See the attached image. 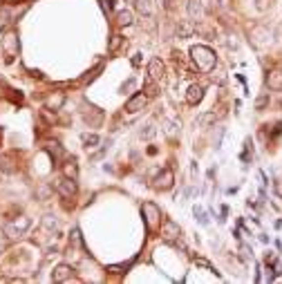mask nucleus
Returning a JSON list of instances; mask_svg holds the SVG:
<instances>
[{
    "instance_id": "f257e3e1",
    "label": "nucleus",
    "mask_w": 282,
    "mask_h": 284,
    "mask_svg": "<svg viewBox=\"0 0 282 284\" xmlns=\"http://www.w3.org/2000/svg\"><path fill=\"white\" fill-rule=\"evenodd\" d=\"M190 56H193V63L197 65V70H202V72H211L215 68V52L206 45H195L190 49Z\"/></svg>"
},
{
    "instance_id": "f03ea898",
    "label": "nucleus",
    "mask_w": 282,
    "mask_h": 284,
    "mask_svg": "<svg viewBox=\"0 0 282 284\" xmlns=\"http://www.w3.org/2000/svg\"><path fill=\"white\" fill-rule=\"evenodd\" d=\"M141 213H143V222H146L148 231H155L159 226V219H161V211L157 204L152 202H143L141 204Z\"/></svg>"
},
{
    "instance_id": "7ed1b4c3",
    "label": "nucleus",
    "mask_w": 282,
    "mask_h": 284,
    "mask_svg": "<svg viewBox=\"0 0 282 284\" xmlns=\"http://www.w3.org/2000/svg\"><path fill=\"white\" fill-rule=\"evenodd\" d=\"M30 226H32V222H30V217L27 215H20V217H16L14 222H9L5 226V233L9 237H23L25 233L30 231Z\"/></svg>"
},
{
    "instance_id": "20e7f679",
    "label": "nucleus",
    "mask_w": 282,
    "mask_h": 284,
    "mask_svg": "<svg viewBox=\"0 0 282 284\" xmlns=\"http://www.w3.org/2000/svg\"><path fill=\"white\" fill-rule=\"evenodd\" d=\"M56 190H59V195L63 199H74L76 197V179L61 177L59 181H56Z\"/></svg>"
},
{
    "instance_id": "39448f33",
    "label": "nucleus",
    "mask_w": 282,
    "mask_h": 284,
    "mask_svg": "<svg viewBox=\"0 0 282 284\" xmlns=\"http://www.w3.org/2000/svg\"><path fill=\"white\" fill-rule=\"evenodd\" d=\"M0 45H2V49H5L9 56H16V54L20 52V43H18V36H16V32H5V34H2V38H0Z\"/></svg>"
},
{
    "instance_id": "423d86ee",
    "label": "nucleus",
    "mask_w": 282,
    "mask_h": 284,
    "mask_svg": "<svg viewBox=\"0 0 282 284\" xmlns=\"http://www.w3.org/2000/svg\"><path fill=\"white\" fill-rule=\"evenodd\" d=\"M173 183H175V175H173V170L164 168V170H159V175L155 177V183H152V186H155L157 190H168V188H173Z\"/></svg>"
},
{
    "instance_id": "0eeeda50",
    "label": "nucleus",
    "mask_w": 282,
    "mask_h": 284,
    "mask_svg": "<svg viewBox=\"0 0 282 284\" xmlns=\"http://www.w3.org/2000/svg\"><path fill=\"white\" fill-rule=\"evenodd\" d=\"M161 237L166 242H175L179 237V226L173 219H164V224H161Z\"/></svg>"
},
{
    "instance_id": "6e6552de",
    "label": "nucleus",
    "mask_w": 282,
    "mask_h": 284,
    "mask_svg": "<svg viewBox=\"0 0 282 284\" xmlns=\"http://www.w3.org/2000/svg\"><path fill=\"white\" fill-rule=\"evenodd\" d=\"M74 278V269L70 264H59L56 269H54V273H52V280L54 282H70V280Z\"/></svg>"
},
{
    "instance_id": "1a4fd4ad",
    "label": "nucleus",
    "mask_w": 282,
    "mask_h": 284,
    "mask_svg": "<svg viewBox=\"0 0 282 284\" xmlns=\"http://www.w3.org/2000/svg\"><path fill=\"white\" fill-rule=\"evenodd\" d=\"M161 78H164V63L159 58H152L150 65H148V81L159 83Z\"/></svg>"
},
{
    "instance_id": "9d476101",
    "label": "nucleus",
    "mask_w": 282,
    "mask_h": 284,
    "mask_svg": "<svg viewBox=\"0 0 282 284\" xmlns=\"http://www.w3.org/2000/svg\"><path fill=\"white\" fill-rule=\"evenodd\" d=\"M202 99H204V87L202 85H190L188 94H186V103H188V106H197Z\"/></svg>"
},
{
    "instance_id": "9b49d317",
    "label": "nucleus",
    "mask_w": 282,
    "mask_h": 284,
    "mask_svg": "<svg viewBox=\"0 0 282 284\" xmlns=\"http://www.w3.org/2000/svg\"><path fill=\"white\" fill-rule=\"evenodd\" d=\"M146 99H148V97L143 94V92H137L135 97H132L130 101L126 103V110H128V112H137V110H141V107L146 106Z\"/></svg>"
},
{
    "instance_id": "f8f14e48",
    "label": "nucleus",
    "mask_w": 282,
    "mask_h": 284,
    "mask_svg": "<svg viewBox=\"0 0 282 284\" xmlns=\"http://www.w3.org/2000/svg\"><path fill=\"white\" fill-rule=\"evenodd\" d=\"M267 87L269 90H282V72L273 70L271 74H267Z\"/></svg>"
},
{
    "instance_id": "ddd939ff",
    "label": "nucleus",
    "mask_w": 282,
    "mask_h": 284,
    "mask_svg": "<svg viewBox=\"0 0 282 284\" xmlns=\"http://www.w3.org/2000/svg\"><path fill=\"white\" fill-rule=\"evenodd\" d=\"M188 14L193 20H202L204 18V7H202L200 0H190L188 2Z\"/></svg>"
},
{
    "instance_id": "4468645a",
    "label": "nucleus",
    "mask_w": 282,
    "mask_h": 284,
    "mask_svg": "<svg viewBox=\"0 0 282 284\" xmlns=\"http://www.w3.org/2000/svg\"><path fill=\"white\" fill-rule=\"evenodd\" d=\"M0 170L7 175L16 173V166H14V157L11 154H0Z\"/></svg>"
},
{
    "instance_id": "2eb2a0df",
    "label": "nucleus",
    "mask_w": 282,
    "mask_h": 284,
    "mask_svg": "<svg viewBox=\"0 0 282 284\" xmlns=\"http://www.w3.org/2000/svg\"><path fill=\"white\" fill-rule=\"evenodd\" d=\"M65 103V94L63 92H54L52 97H47V107H52V110H61Z\"/></svg>"
},
{
    "instance_id": "dca6fc26",
    "label": "nucleus",
    "mask_w": 282,
    "mask_h": 284,
    "mask_svg": "<svg viewBox=\"0 0 282 284\" xmlns=\"http://www.w3.org/2000/svg\"><path fill=\"white\" fill-rule=\"evenodd\" d=\"M63 175H65V177L76 179V177H78V166H76V161H74V159L65 161V166H63Z\"/></svg>"
},
{
    "instance_id": "f3484780",
    "label": "nucleus",
    "mask_w": 282,
    "mask_h": 284,
    "mask_svg": "<svg viewBox=\"0 0 282 284\" xmlns=\"http://www.w3.org/2000/svg\"><path fill=\"white\" fill-rule=\"evenodd\" d=\"M137 7H139L141 14L150 16L152 11H155V0H137Z\"/></svg>"
},
{
    "instance_id": "a211bd4d",
    "label": "nucleus",
    "mask_w": 282,
    "mask_h": 284,
    "mask_svg": "<svg viewBox=\"0 0 282 284\" xmlns=\"http://www.w3.org/2000/svg\"><path fill=\"white\" fill-rule=\"evenodd\" d=\"M177 32H179L181 38H188V36L195 32V27H193L190 23H186V20H184V23H179V29H177Z\"/></svg>"
},
{
    "instance_id": "6ab92c4d",
    "label": "nucleus",
    "mask_w": 282,
    "mask_h": 284,
    "mask_svg": "<svg viewBox=\"0 0 282 284\" xmlns=\"http://www.w3.org/2000/svg\"><path fill=\"white\" fill-rule=\"evenodd\" d=\"M117 20H119V25H132V14L130 11H119Z\"/></svg>"
},
{
    "instance_id": "aec40b11",
    "label": "nucleus",
    "mask_w": 282,
    "mask_h": 284,
    "mask_svg": "<svg viewBox=\"0 0 282 284\" xmlns=\"http://www.w3.org/2000/svg\"><path fill=\"white\" fill-rule=\"evenodd\" d=\"M99 141H101V139H99L97 135H88V132H85V135H83V143L88 145V148H92V145H97Z\"/></svg>"
},
{
    "instance_id": "412c9836",
    "label": "nucleus",
    "mask_w": 282,
    "mask_h": 284,
    "mask_svg": "<svg viewBox=\"0 0 282 284\" xmlns=\"http://www.w3.org/2000/svg\"><path fill=\"white\" fill-rule=\"evenodd\" d=\"M195 217H197V222L200 224H209V217H206V213H204V208H200V206H195Z\"/></svg>"
},
{
    "instance_id": "4be33fe9",
    "label": "nucleus",
    "mask_w": 282,
    "mask_h": 284,
    "mask_svg": "<svg viewBox=\"0 0 282 284\" xmlns=\"http://www.w3.org/2000/svg\"><path fill=\"white\" fill-rule=\"evenodd\" d=\"M49 154H54V159H59V157H63V148L54 141V143H49Z\"/></svg>"
},
{
    "instance_id": "5701e85b",
    "label": "nucleus",
    "mask_w": 282,
    "mask_h": 284,
    "mask_svg": "<svg viewBox=\"0 0 282 284\" xmlns=\"http://www.w3.org/2000/svg\"><path fill=\"white\" fill-rule=\"evenodd\" d=\"M200 123H202V125L215 123V114H213V112H209V114H202V116H200Z\"/></svg>"
},
{
    "instance_id": "b1692460",
    "label": "nucleus",
    "mask_w": 282,
    "mask_h": 284,
    "mask_svg": "<svg viewBox=\"0 0 282 284\" xmlns=\"http://www.w3.org/2000/svg\"><path fill=\"white\" fill-rule=\"evenodd\" d=\"M222 137H224V128H217V132H215V139H213V148H219V143H222Z\"/></svg>"
},
{
    "instance_id": "393cba45",
    "label": "nucleus",
    "mask_w": 282,
    "mask_h": 284,
    "mask_svg": "<svg viewBox=\"0 0 282 284\" xmlns=\"http://www.w3.org/2000/svg\"><path fill=\"white\" fill-rule=\"evenodd\" d=\"M175 128H179V123H173V121H168V123H166V135L175 137Z\"/></svg>"
},
{
    "instance_id": "a878e982",
    "label": "nucleus",
    "mask_w": 282,
    "mask_h": 284,
    "mask_svg": "<svg viewBox=\"0 0 282 284\" xmlns=\"http://www.w3.org/2000/svg\"><path fill=\"white\" fill-rule=\"evenodd\" d=\"M155 125H146V130H143V132H141V139H150V137L152 135H155Z\"/></svg>"
},
{
    "instance_id": "bb28decb",
    "label": "nucleus",
    "mask_w": 282,
    "mask_h": 284,
    "mask_svg": "<svg viewBox=\"0 0 282 284\" xmlns=\"http://www.w3.org/2000/svg\"><path fill=\"white\" fill-rule=\"evenodd\" d=\"M121 45V36H112V40H110V52H117V47Z\"/></svg>"
},
{
    "instance_id": "cd10ccee",
    "label": "nucleus",
    "mask_w": 282,
    "mask_h": 284,
    "mask_svg": "<svg viewBox=\"0 0 282 284\" xmlns=\"http://www.w3.org/2000/svg\"><path fill=\"white\" fill-rule=\"evenodd\" d=\"M70 242H72L74 246H81L83 242H81V233L78 231H72V235H70Z\"/></svg>"
},
{
    "instance_id": "c85d7f7f",
    "label": "nucleus",
    "mask_w": 282,
    "mask_h": 284,
    "mask_svg": "<svg viewBox=\"0 0 282 284\" xmlns=\"http://www.w3.org/2000/svg\"><path fill=\"white\" fill-rule=\"evenodd\" d=\"M267 103H269V97H267V94H262V97H260L258 101H255V110H262V107L267 106Z\"/></svg>"
},
{
    "instance_id": "c756f323",
    "label": "nucleus",
    "mask_w": 282,
    "mask_h": 284,
    "mask_svg": "<svg viewBox=\"0 0 282 284\" xmlns=\"http://www.w3.org/2000/svg\"><path fill=\"white\" fill-rule=\"evenodd\" d=\"M43 226L45 228H56V219H52V217H45V219H43Z\"/></svg>"
},
{
    "instance_id": "7c9ffc66",
    "label": "nucleus",
    "mask_w": 282,
    "mask_h": 284,
    "mask_svg": "<svg viewBox=\"0 0 282 284\" xmlns=\"http://www.w3.org/2000/svg\"><path fill=\"white\" fill-rule=\"evenodd\" d=\"M126 269H128V264H126V266H119V264L110 266V271H112V273H126Z\"/></svg>"
},
{
    "instance_id": "2f4dec72",
    "label": "nucleus",
    "mask_w": 282,
    "mask_h": 284,
    "mask_svg": "<svg viewBox=\"0 0 282 284\" xmlns=\"http://www.w3.org/2000/svg\"><path fill=\"white\" fill-rule=\"evenodd\" d=\"M217 5H226V0H217Z\"/></svg>"
},
{
    "instance_id": "473e14b6",
    "label": "nucleus",
    "mask_w": 282,
    "mask_h": 284,
    "mask_svg": "<svg viewBox=\"0 0 282 284\" xmlns=\"http://www.w3.org/2000/svg\"><path fill=\"white\" fill-rule=\"evenodd\" d=\"M0 135H2V128H0Z\"/></svg>"
}]
</instances>
